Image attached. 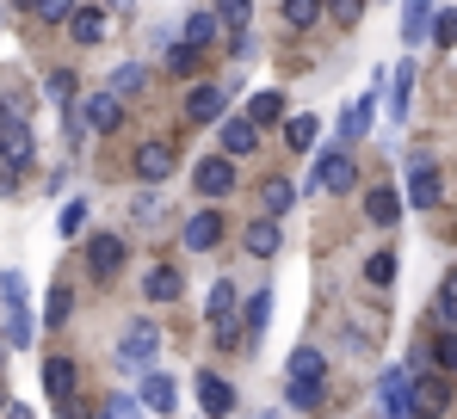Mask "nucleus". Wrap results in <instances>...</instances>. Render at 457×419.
Returning <instances> with one entry per match:
<instances>
[{
	"label": "nucleus",
	"instance_id": "1",
	"mask_svg": "<svg viewBox=\"0 0 457 419\" xmlns=\"http://www.w3.org/2000/svg\"><path fill=\"white\" fill-rule=\"evenodd\" d=\"M154 357H161V327H154V321H137V327L118 340V370H124V376H149Z\"/></svg>",
	"mask_w": 457,
	"mask_h": 419
},
{
	"label": "nucleus",
	"instance_id": "2",
	"mask_svg": "<svg viewBox=\"0 0 457 419\" xmlns=\"http://www.w3.org/2000/svg\"><path fill=\"white\" fill-rule=\"evenodd\" d=\"M0 160L6 167H31L37 160V136H31V124L19 111H0Z\"/></svg>",
	"mask_w": 457,
	"mask_h": 419
},
{
	"label": "nucleus",
	"instance_id": "3",
	"mask_svg": "<svg viewBox=\"0 0 457 419\" xmlns=\"http://www.w3.org/2000/svg\"><path fill=\"white\" fill-rule=\"evenodd\" d=\"M303 192H353V154L346 148H328L315 160V173L303 179Z\"/></svg>",
	"mask_w": 457,
	"mask_h": 419
},
{
	"label": "nucleus",
	"instance_id": "4",
	"mask_svg": "<svg viewBox=\"0 0 457 419\" xmlns=\"http://www.w3.org/2000/svg\"><path fill=\"white\" fill-rule=\"evenodd\" d=\"M80 124L99 130V136H112V130L124 124V99H118V93H87V99H80Z\"/></svg>",
	"mask_w": 457,
	"mask_h": 419
},
{
	"label": "nucleus",
	"instance_id": "5",
	"mask_svg": "<svg viewBox=\"0 0 457 419\" xmlns=\"http://www.w3.org/2000/svg\"><path fill=\"white\" fill-rule=\"evenodd\" d=\"M378 407H383V419H420L414 414V382H408L402 370H389L378 382Z\"/></svg>",
	"mask_w": 457,
	"mask_h": 419
},
{
	"label": "nucleus",
	"instance_id": "6",
	"mask_svg": "<svg viewBox=\"0 0 457 419\" xmlns=\"http://www.w3.org/2000/svg\"><path fill=\"white\" fill-rule=\"evenodd\" d=\"M439 198H445L439 167H433V160H414V167H408V210H433Z\"/></svg>",
	"mask_w": 457,
	"mask_h": 419
},
{
	"label": "nucleus",
	"instance_id": "7",
	"mask_svg": "<svg viewBox=\"0 0 457 419\" xmlns=\"http://www.w3.org/2000/svg\"><path fill=\"white\" fill-rule=\"evenodd\" d=\"M198 198H228L235 192V160L228 154H211V160H198Z\"/></svg>",
	"mask_w": 457,
	"mask_h": 419
},
{
	"label": "nucleus",
	"instance_id": "8",
	"mask_svg": "<svg viewBox=\"0 0 457 419\" xmlns=\"http://www.w3.org/2000/svg\"><path fill=\"white\" fill-rule=\"evenodd\" d=\"M118 266H124V241H118V234H93V241H87V272H93V278H112Z\"/></svg>",
	"mask_w": 457,
	"mask_h": 419
},
{
	"label": "nucleus",
	"instance_id": "9",
	"mask_svg": "<svg viewBox=\"0 0 457 419\" xmlns=\"http://www.w3.org/2000/svg\"><path fill=\"white\" fill-rule=\"evenodd\" d=\"M173 167H179V154H173V142H143V148H137V173H143L149 185H161V179H167Z\"/></svg>",
	"mask_w": 457,
	"mask_h": 419
},
{
	"label": "nucleus",
	"instance_id": "10",
	"mask_svg": "<svg viewBox=\"0 0 457 419\" xmlns=\"http://www.w3.org/2000/svg\"><path fill=\"white\" fill-rule=\"evenodd\" d=\"M223 105H228L223 86H192V93H186V118H192V124H223Z\"/></svg>",
	"mask_w": 457,
	"mask_h": 419
},
{
	"label": "nucleus",
	"instance_id": "11",
	"mask_svg": "<svg viewBox=\"0 0 457 419\" xmlns=\"http://www.w3.org/2000/svg\"><path fill=\"white\" fill-rule=\"evenodd\" d=\"M105 31H112V19H105V6H80L75 19H69V37H75L80 50H93V44H105Z\"/></svg>",
	"mask_w": 457,
	"mask_h": 419
},
{
	"label": "nucleus",
	"instance_id": "12",
	"mask_svg": "<svg viewBox=\"0 0 457 419\" xmlns=\"http://www.w3.org/2000/svg\"><path fill=\"white\" fill-rule=\"evenodd\" d=\"M402 204H408V198H402L395 185H371V192H365V216H371L378 228H395V222H402Z\"/></svg>",
	"mask_w": 457,
	"mask_h": 419
},
{
	"label": "nucleus",
	"instance_id": "13",
	"mask_svg": "<svg viewBox=\"0 0 457 419\" xmlns=\"http://www.w3.org/2000/svg\"><path fill=\"white\" fill-rule=\"evenodd\" d=\"M433 0H402V44H427L433 37Z\"/></svg>",
	"mask_w": 457,
	"mask_h": 419
},
{
	"label": "nucleus",
	"instance_id": "14",
	"mask_svg": "<svg viewBox=\"0 0 457 419\" xmlns=\"http://www.w3.org/2000/svg\"><path fill=\"white\" fill-rule=\"evenodd\" d=\"M198 407H204V419H223V414H235V389H228L223 376H198Z\"/></svg>",
	"mask_w": 457,
	"mask_h": 419
},
{
	"label": "nucleus",
	"instance_id": "15",
	"mask_svg": "<svg viewBox=\"0 0 457 419\" xmlns=\"http://www.w3.org/2000/svg\"><path fill=\"white\" fill-rule=\"evenodd\" d=\"M143 296H149V302H179V296H186V278H179L173 266H149V272H143Z\"/></svg>",
	"mask_w": 457,
	"mask_h": 419
},
{
	"label": "nucleus",
	"instance_id": "16",
	"mask_svg": "<svg viewBox=\"0 0 457 419\" xmlns=\"http://www.w3.org/2000/svg\"><path fill=\"white\" fill-rule=\"evenodd\" d=\"M217 241H223V216H217V210H198V216L186 222V247H192V253H211Z\"/></svg>",
	"mask_w": 457,
	"mask_h": 419
},
{
	"label": "nucleus",
	"instance_id": "17",
	"mask_svg": "<svg viewBox=\"0 0 457 419\" xmlns=\"http://www.w3.org/2000/svg\"><path fill=\"white\" fill-rule=\"evenodd\" d=\"M371 118H378V93H359L346 111H340V136L346 142H359L365 130H371Z\"/></svg>",
	"mask_w": 457,
	"mask_h": 419
},
{
	"label": "nucleus",
	"instance_id": "18",
	"mask_svg": "<svg viewBox=\"0 0 457 419\" xmlns=\"http://www.w3.org/2000/svg\"><path fill=\"white\" fill-rule=\"evenodd\" d=\"M260 148V124L253 118H223V154L235 160V154H253Z\"/></svg>",
	"mask_w": 457,
	"mask_h": 419
},
{
	"label": "nucleus",
	"instance_id": "19",
	"mask_svg": "<svg viewBox=\"0 0 457 419\" xmlns=\"http://www.w3.org/2000/svg\"><path fill=\"white\" fill-rule=\"evenodd\" d=\"M278 247H285L278 222H272V216H253V222H247V253H253V259H272Z\"/></svg>",
	"mask_w": 457,
	"mask_h": 419
},
{
	"label": "nucleus",
	"instance_id": "20",
	"mask_svg": "<svg viewBox=\"0 0 457 419\" xmlns=\"http://www.w3.org/2000/svg\"><path fill=\"white\" fill-rule=\"evenodd\" d=\"M44 389H50L56 407L75 401V357H50V364H44Z\"/></svg>",
	"mask_w": 457,
	"mask_h": 419
},
{
	"label": "nucleus",
	"instance_id": "21",
	"mask_svg": "<svg viewBox=\"0 0 457 419\" xmlns=\"http://www.w3.org/2000/svg\"><path fill=\"white\" fill-rule=\"evenodd\" d=\"M445 407H452L445 382H439V376H420V382H414V414H420V419H439Z\"/></svg>",
	"mask_w": 457,
	"mask_h": 419
},
{
	"label": "nucleus",
	"instance_id": "22",
	"mask_svg": "<svg viewBox=\"0 0 457 419\" xmlns=\"http://www.w3.org/2000/svg\"><path fill=\"white\" fill-rule=\"evenodd\" d=\"M408 99H414V62H395L389 69V118L395 124L408 118Z\"/></svg>",
	"mask_w": 457,
	"mask_h": 419
},
{
	"label": "nucleus",
	"instance_id": "23",
	"mask_svg": "<svg viewBox=\"0 0 457 419\" xmlns=\"http://www.w3.org/2000/svg\"><path fill=\"white\" fill-rule=\"evenodd\" d=\"M217 31H223V19H217V6H211V12H186V37H179V44H192V50H204V44H217Z\"/></svg>",
	"mask_w": 457,
	"mask_h": 419
},
{
	"label": "nucleus",
	"instance_id": "24",
	"mask_svg": "<svg viewBox=\"0 0 457 419\" xmlns=\"http://www.w3.org/2000/svg\"><path fill=\"white\" fill-rule=\"evenodd\" d=\"M291 204H297V185H285V179H266V192H260V216H291Z\"/></svg>",
	"mask_w": 457,
	"mask_h": 419
},
{
	"label": "nucleus",
	"instance_id": "25",
	"mask_svg": "<svg viewBox=\"0 0 457 419\" xmlns=\"http://www.w3.org/2000/svg\"><path fill=\"white\" fill-rule=\"evenodd\" d=\"M143 86H149V69H143V62H118V69H112V86H105V93H118V99H137Z\"/></svg>",
	"mask_w": 457,
	"mask_h": 419
},
{
	"label": "nucleus",
	"instance_id": "26",
	"mask_svg": "<svg viewBox=\"0 0 457 419\" xmlns=\"http://www.w3.org/2000/svg\"><path fill=\"white\" fill-rule=\"evenodd\" d=\"M241 321H247V340L260 346V340H266V327H272V290H260V296L241 308Z\"/></svg>",
	"mask_w": 457,
	"mask_h": 419
},
{
	"label": "nucleus",
	"instance_id": "27",
	"mask_svg": "<svg viewBox=\"0 0 457 419\" xmlns=\"http://www.w3.org/2000/svg\"><path fill=\"white\" fill-rule=\"evenodd\" d=\"M235 283H211V296H204V315H211V327H228L235 321Z\"/></svg>",
	"mask_w": 457,
	"mask_h": 419
},
{
	"label": "nucleus",
	"instance_id": "28",
	"mask_svg": "<svg viewBox=\"0 0 457 419\" xmlns=\"http://www.w3.org/2000/svg\"><path fill=\"white\" fill-rule=\"evenodd\" d=\"M321 376H328V357H321L315 346L291 351V382H321Z\"/></svg>",
	"mask_w": 457,
	"mask_h": 419
},
{
	"label": "nucleus",
	"instance_id": "29",
	"mask_svg": "<svg viewBox=\"0 0 457 419\" xmlns=\"http://www.w3.org/2000/svg\"><path fill=\"white\" fill-rule=\"evenodd\" d=\"M137 401H143L149 414H173V382L149 370V376H143V395H137Z\"/></svg>",
	"mask_w": 457,
	"mask_h": 419
},
{
	"label": "nucleus",
	"instance_id": "30",
	"mask_svg": "<svg viewBox=\"0 0 457 419\" xmlns=\"http://www.w3.org/2000/svg\"><path fill=\"white\" fill-rule=\"evenodd\" d=\"M315 136H321V124L309 118V111H297V118H285V142L303 154V148H315Z\"/></svg>",
	"mask_w": 457,
	"mask_h": 419
},
{
	"label": "nucleus",
	"instance_id": "31",
	"mask_svg": "<svg viewBox=\"0 0 457 419\" xmlns=\"http://www.w3.org/2000/svg\"><path fill=\"white\" fill-rule=\"evenodd\" d=\"M247 118H253V124H278V118H285V93H272V86H266V93H253Z\"/></svg>",
	"mask_w": 457,
	"mask_h": 419
},
{
	"label": "nucleus",
	"instance_id": "32",
	"mask_svg": "<svg viewBox=\"0 0 457 419\" xmlns=\"http://www.w3.org/2000/svg\"><path fill=\"white\" fill-rule=\"evenodd\" d=\"M130 216H137V228H161V216H167V204H161L154 192H137V198H130Z\"/></svg>",
	"mask_w": 457,
	"mask_h": 419
},
{
	"label": "nucleus",
	"instance_id": "33",
	"mask_svg": "<svg viewBox=\"0 0 457 419\" xmlns=\"http://www.w3.org/2000/svg\"><path fill=\"white\" fill-rule=\"evenodd\" d=\"M321 12H328L321 0H285V25H291V31H309Z\"/></svg>",
	"mask_w": 457,
	"mask_h": 419
},
{
	"label": "nucleus",
	"instance_id": "34",
	"mask_svg": "<svg viewBox=\"0 0 457 419\" xmlns=\"http://www.w3.org/2000/svg\"><path fill=\"white\" fill-rule=\"evenodd\" d=\"M69 308H75V290H69V283H56V290H50V302H44V321H50V327H62V321H69Z\"/></svg>",
	"mask_w": 457,
	"mask_h": 419
},
{
	"label": "nucleus",
	"instance_id": "35",
	"mask_svg": "<svg viewBox=\"0 0 457 419\" xmlns=\"http://www.w3.org/2000/svg\"><path fill=\"white\" fill-rule=\"evenodd\" d=\"M285 401H291L297 414H315V407H321V382H291V389H285Z\"/></svg>",
	"mask_w": 457,
	"mask_h": 419
},
{
	"label": "nucleus",
	"instance_id": "36",
	"mask_svg": "<svg viewBox=\"0 0 457 419\" xmlns=\"http://www.w3.org/2000/svg\"><path fill=\"white\" fill-rule=\"evenodd\" d=\"M6 346H31V308H6Z\"/></svg>",
	"mask_w": 457,
	"mask_h": 419
},
{
	"label": "nucleus",
	"instance_id": "37",
	"mask_svg": "<svg viewBox=\"0 0 457 419\" xmlns=\"http://www.w3.org/2000/svg\"><path fill=\"white\" fill-rule=\"evenodd\" d=\"M161 62H167V74H198V50H192V44H173Z\"/></svg>",
	"mask_w": 457,
	"mask_h": 419
},
{
	"label": "nucleus",
	"instance_id": "38",
	"mask_svg": "<svg viewBox=\"0 0 457 419\" xmlns=\"http://www.w3.org/2000/svg\"><path fill=\"white\" fill-rule=\"evenodd\" d=\"M105 419H149V407H143L137 395H112V401H105Z\"/></svg>",
	"mask_w": 457,
	"mask_h": 419
},
{
	"label": "nucleus",
	"instance_id": "39",
	"mask_svg": "<svg viewBox=\"0 0 457 419\" xmlns=\"http://www.w3.org/2000/svg\"><path fill=\"white\" fill-rule=\"evenodd\" d=\"M80 12V0H37V19H50V25H69Z\"/></svg>",
	"mask_w": 457,
	"mask_h": 419
},
{
	"label": "nucleus",
	"instance_id": "40",
	"mask_svg": "<svg viewBox=\"0 0 457 419\" xmlns=\"http://www.w3.org/2000/svg\"><path fill=\"white\" fill-rule=\"evenodd\" d=\"M433 364H439V370H452V376H457V333H452V327H445V333L433 340Z\"/></svg>",
	"mask_w": 457,
	"mask_h": 419
},
{
	"label": "nucleus",
	"instance_id": "41",
	"mask_svg": "<svg viewBox=\"0 0 457 419\" xmlns=\"http://www.w3.org/2000/svg\"><path fill=\"white\" fill-rule=\"evenodd\" d=\"M247 12H253V0H217V19L235 31H247Z\"/></svg>",
	"mask_w": 457,
	"mask_h": 419
},
{
	"label": "nucleus",
	"instance_id": "42",
	"mask_svg": "<svg viewBox=\"0 0 457 419\" xmlns=\"http://www.w3.org/2000/svg\"><path fill=\"white\" fill-rule=\"evenodd\" d=\"M365 278H371V283L383 290V283L395 278V253H371V259H365Z\"/></svg>",
	"mask_w": 457,
	"mask_h": 419
},
{
	"label": "nucleus",
	"instance_id": "43",
	"mask_svg": "<svg viewBox=\"0 0 457 419\" xmlns=\"http://www.w3.org/2000/svg\"><path fill=\"white\" fill-rule=\"evenodd\" d=\"M44 93H50L56 105H69V99H75V74H69V69H56L50 80H44Z\"/></svg>",
	"mask_w": 457,
	"mask_h": 419
},
{
	"label": "nucleus",
	"instance_id": "44",
	"mask_svg": "<svg viewBox=\"0 0 457 419\" xmlns=\"http://www.w3.org/2000/svg\"><path fill=\"white\" fill-rule=\"evenodd\" d=\"M0 302L6 308H25V278L19 272H0Z\"/></svg>",
	"mask_w": 457,
	"mask_h": 419
},
{
	"label": "nucleus",
	"instance_id": "45",
	"mask_svg": "<svg viewBox=\"0 0 457 419\" xmlns=\"http://www.w3.org/2000/svg\"><path fill=\"white\" fill-rule=\"evenodd\" d=\"M439 315H445V327L457 333V272H452L445 283H439Z\"/></svg>",
	"mask_w": 457,
	"mask_h": 419
},
{
	"label": "nucleus",
	"instance_id": "46",
	"mask_svg": "<svg viewBox=\"0 0 457 419\" xmlns=\"http://www.w3.org/2000/svg\"><path fill=\"white\" fill-rule=\"evenodd\" d=\"M433 44H445V50L457 44V6H445V12L433 19Z\"/></svg>",
	"mask_w": 457,
	"mask_h": 419
},
{
	"label": "nucleus",
	"instance_id": "47",
	"mask_svg": "<svg viewBox=\"0 0 457 419\" xmlns=\"http://www.w3.org/2000/svg\"><path fill=\"white\" fill-rule=\"evenodd\" d=\"M328 6V19H340V25H359V12H365V0H321Z\"/></svg>",
	"mask_w": 457,
	"mask_h": 419
},
{
	"label": "nucleus",
	"instance_id": "48",
	"mask_svg": "<svg viewBox=\"0 0 457 419\" xmlns=\"http://www.w3.org/2000/svg\"><path fill=\"white\" fill-rule=\"evenodd\" d=\"M56 228H62V234H80V228H87V204H62V216H56Z\"/></svg>",
	"mask_w": 457,
	"mask_h": 419
},
{
	"label": "nucleus",
	"instance_id": "49",
	"mask_svg": "<svg viewBox=\"0 0 457 419\" xmlns=\"http://www.w3.org/2000/svg\"><path fill=\"white\" fill-rule=\"evenodd\" d=\"M56 414H62V419H87V407H80V401H62Z\"/></svg>",
	"mask_w": 457,
	"mask_h": 419
},
{
	"label": "nucleus",
	"instance_id": "50",
	"mask_svg": "<svg viewBox=\"0 0 457 419\" xmlns=\"http://www.w3.org/2000/svg\"><path fill=\"white\" fill-rule=\"evenodd\" d=\"M12 6H19V12H37V0H12Z\"/></svg>",
	"mask_w": 457,
	"mask_h": 419
},
{
	"label": "nucleus",
	"instance_id": "51",
	"mask_svg": "<svg viewBox=\"0 0 457 419\" xmlns=\"http://www.w3.org/2000/svg\"><path fill=\"white\" fill-rule=\"evenodd\" d=\"M0 414H6V401H0Z\"/></svg>",
	"mask_w": 457,
	"mask_h": 419
}]
</instances>
